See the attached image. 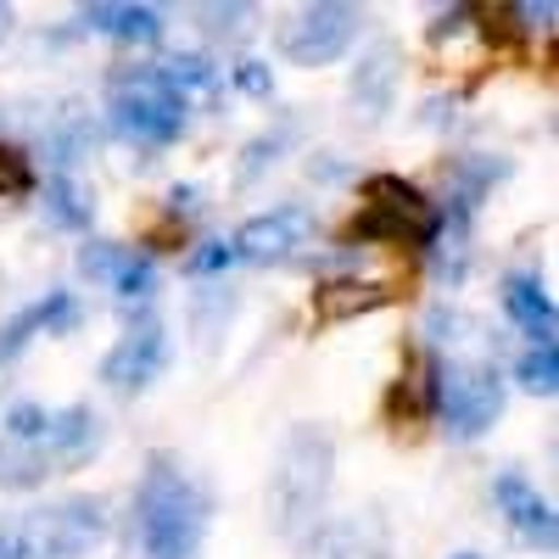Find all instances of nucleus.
<instances>
[{"label": "nucleus", "instance_id": "nucleus-17", "mask_svg": "<svg viewBox=\"0 0 559 559\" xmlns=\"http://www.w3.org/2000/svg\"><path fill=\"white\" fill-rule=\"evenodd\" d=\"M392 84H397V51L392 45H376V51L353 68V107L364 118H381L392 107Z\"/></svg>", "mask_w": 559, "mask_h": 559}, {"label": "nucleus", "instance_id": "nucleus-19", "mask_svg": "<svg viewBox=\"0 0 559 559\" xmlns=\"http://www.w3.org/2000/svg\"><path fill=\"white\" fill-rule=\"evenodd\" d=\"M157 73L179 90L185 102H191V96H213V90H218V68L207 57H168V62H157Z\"/></svg>", "mask_w": 559, "mask_h": 559}, {"label": "nucleus", "instance_id": "nucleus-5", "mask_svg": "<svg viewBox=\"0 0 559 559\" xmlns=\"http://www.w3.org/2000/svg\"><path fill=\"white\" fill-rule=\"evenodd\" d=\"M426 397L453 442H476L503 414V381L492 364H464V358L426 364Z\"/></svg>", "mask_w": 559, "mask_h": 559}, {"label": "nucleus", "instance_id": "nucleus-2", "mask_svg": "<svg viewBox=\"0 0 559 559\" xmlns=\"http://www.w3.org/2000/svg\"><path fill=\"white\" fill-rule=\"evenodd\" d=\"M331 481H336L331 431L324 426H292L286 442H280V453H274V471H269V521H274V532L302 543L324 515Z\"/></svg>", "mask_w": 559, "mask_h": 559}, {"label": "nucleus", "instance_id": "nucleus-21", "mask_svg": "<svg viewBox=\"0 0 559 559\" xmlns=\"http://www.w3.org/2000/svg\"><path fill=\"white\" fill-rule=\"evenodd\" d=\"M313 559H381V548L364 543V526L347 521V526H331L313 537Z\"/></svg>", "mask_w": 559, "mask_h": 559}, {"label": "nucleus", "instance_id": "nucleus-14", "mask_svg": "<svg viewBox=\"0 0 559 559\" xmlns=\"http://www.w3.org/2000/svg\"><path fill=\"white\" fill-rule=\"evenodd\" d=\"M397 292L386 286V280H324V286H313V324H347V319H364L386 308Z\"/></svg>", "mask_w": 559, "mask_h": 559}, {"label": "nucleus", "instance_id": "nucleus-8", "mask_svg": "<svg viewBox=\"0 0 559 559\" xmlns=\"http://www.w3.org/2000/svg\"><path fill=\"white\" fill-rule=\"evenodd\" d=\"M168 364V331L157 313H140L129 331L118 336V347L102 358V381L112 392H146Z\"/></svg>", "mask_w": 559, "mask_h": 559}, {"label": "nucleus", "instance_id": "nucleus-7", "mask_svg": "<svg viewBox=\"0 0 559 559\" xmlns=\"http://www.w3.org/2000/svg\"><path fill=\"white\" fill-rule=\"evenodd\" d=\"M353 39H358V12L342 7V0H319V7H302L280 28V57L292 68H331L347 57Z\"/></svg>", "mask_w": 559, "mask_h": 559}, {"label": "nucleus", "instance_id": "nucleus-4", "mask_svg": "<svg viewBox=\"0 0 559 559\" xmlns=\"http://www.w3.org/2000/svg\"><path fill=\"white\" fill-rule=\"evenodd\" d=\"M107 537V503L102 498H62L34 515L0 526V559H84Z\"/></svg>", "mask_w": 559, "mask_h": 559}, {"label": "nucleus", "instance_id": "nucleus-10", "mask_svg": "<svg viewBox=\"0 0 559 559\" xmlns=\"http://www.w3.org/2000/svg\"><path fill=\"white\" fill-rule=\"evenodd\" d=\"M79 269L90 280H102V286H112L123 302H146L152 286H157V263L146 252H134V247H112V241H90L79 252Z\"/></svg>", "mask_w": 559, "mask_h": 559}, {"label": "nucleus", "instance_id": "nucleus-24", "mask_svg": "<svg viewBox=\"0 0 559 559\" xmlns=\"http://www.w3.org/2000/svg\"><path fill=\"white\" fill-rule=\"evenodd\" d=\"M274 152H280V134H263V140H252L247 146V163H241V185H252L269 163H274Z\"/></svg>", "mask_w": 559, "mask_h": 559}, {"label": "nucleus", "instance_id": "nucleus-13", "mask_svg": "<svg viewBox=\"0 0 559 559\" xmlns=\"http://www.w3.org/2000/svg\"><path fill=\"white\" fill-rule=\"evenodd\" d=\"M79 28L118 39V45H157L163 12L157 7H129V0H90V7H79Z\"/></svg>", "mask_w": 559, "mask_h": 559}, {"label": "nucleus", "instance_id": "nucleus-15", "mask_svg": "<svg viewBox=\"0 0 559 559\" xmlns=\"http://www.w3.org/2000/svg\"><path fill=\"white\" fill-rule=\"evenodd\" d=\"M503 313L532 336V347L537 342H554V297H548V286H543L532 269H509L503 274Z\"/></svg>", "mask_w": 559, "mask_h": 559}, {"label": "nucleus", "instance_id": "nucleus-3", "mask_svg": "<svg viewBox=\"0 0 559 559\" xmlns=\"http://www.w3.org/2000/svg\"><path fill=\"white\" fill-rule=\"evenodd\" d=\"M102 448V414L68 403V408H45V426L28 442H7L0 453V481L7 487H39L45 476H62L79 471V464Z\"/></svg>", "mask_w": 559, "mask_h": 559}, {"label": "nucleus", "instance_id": "nucleus-20", "mask_svg": "<svg viewBox=\"0 0 559 559\" xmlns=\"http://www.w3.org/2000/svg\"><path fill=\"white\" fill-rule=\"evenodd\" d=\"M515 381H521L526 392H537V397H554V392H559V347H554V342L526 347L521 364H515Z\"/></svg>", "mask_w": 559, "mask_h": 559}, {"label": "nucleus", "instance_id": "nucleus-16", "mask_svg": "<svg viewBox=\"0 0 559 559\" xmlns=\"http://www.w3.org/2000/svg\"><path fill=\"white\" fill-rule=\"evenodd\" d=\"M364 207H376V213H386V218L419 229V241H426L431 207H426V197H419V185H408V179H397V174H369V179H364Z\"/></svg>", "mask_w": 559, "mask_h": 559}, {"label": "nucleus", "instance_id": "nucleus-25", "mask_svg": "<svg viewBox=\"0 0 559 559\" xmlns=\"http://www.w3.org/2000/svg\"><path fill=\"white\" fill-rule=\"evenodd\" d=\"M236 84L247 90V96H269V90H274V79H269L263 62H236Z\"/></svg>", "mask_w": 559, "mask_h": 559}, {"label": "nucleus", "instance_id": "nucleus-12", "mask_svg": "<svg viewBox=\"0 0 559 559\" xmlns=\"http://www.w3.org/2000/svg\"><path fill=\"white\" fill-rule=\"evenodd\" d=\"M73 319H79L73 292H51V297L28 302L23 313H12L7 324H0V364H12L34 336H62V331H73Z\"/></svg>", "mask_w": 559, "mask_h": 559}, {"label": "nucleus", "instance_id": "nucleus-27", "mask_svg": "<svg viewBox=\"0 0 559 559\" xmlns=\"http://www.w3.org/2000/svg\"><path fill=\"white\" fill-rule=\"evenodd\" d=\"M453 559H481V554H453Z\"/></svg>", "mask_w": 559, "mask_h": 559}, {"label": "nucleus", "instance_id": "nucleus-18", "mask_svg": "<svg viewBox=\"0 0 559 559\" xmlns=\"http://www.w3.org/2000/svg\"><path fill=\"white\" fill-rule=\"evenodd\" d=\"M39 207H45V218H51L57 229H84L90 213H96V202H90L68 174H57L51 185H45V202H39Z\"/></svg>", "mask_w": 559, "mask_h": 559}, {"label": "nucleus", "instance_id": "nucleus-22", "mask_svg": "<svg viewBox=\"0 0 559 559\" xmlns=\"http://www.w3.org/2000/svg\"><path fill=\"white\" fill-rule=\"evenodd\" d=\"M28 191H34L28 152H17V146H0V197H28Z\"/></svg>", "mask_w": 559, "mask_h": 559}, {"label": "nucleus", "instance_id": "nucleus-6", "mask_svg": "<svg viewBox=\"0 0 559 559\" xmlns=\"http://www.w3.org/2000/svg\"><path fill=\"white\" fill-rule=\"evenodd\" d=\"M185 102L179 90L157 73V68H129L112 79V96H107V112H112V129L134 146H168V140L185 134Z\"/></svg>", "mask_w": 559, "mask_h": 559}, {"label": "nucleus", "instance_id": "nucleus-11", "mask_svg": "<svg viewBox=\"0 0 559 559\" xmlns=\"http://www.w3.org/2000/svg\"><path fill=\"white\" fill-rule=\"evenodd\" d=\"M492 498H498V509H503V515H509V526H515L532 548H554V537H559V526H554V509H548V498L526 481V476H515V471H509V476H498L492 481Z\"/></svg>", "mask_w": 559, "mask_h": 559}, {"label": "nucleus", "instance_id": "nucleus-9", "mask_svg": "<svg viewBox=\"0 0 559 559\" xmlns=\"http://www.w3.org/2000/svg\"><path fill=\"white\" fill-rule=\"evenodd\" d=\"M308 236H313L308 207H269V213L247 218L236 236H229V247H236V258H247V263H280L297 247H308Z\"/></svg>", "mask_w": 559, "mask_h": 559}, {"label": "nucleus", "instance_id": "nucleus-26", "mask_svg": "<svg viewBox=\"0 0 559 559\" xmlns=\"http://www.w3.org/2000/svg\"><path fill=\"white\" fill-rule=\"evenodd\" d=\"M7 17H12V12H7V7H0V28H7Z\"/></svg>", "mask_w": 559, "mask_h": 559}, {"label": "nucleus", "instance_id": "nucleus-23", "mask_svg": "<svg viewBox=\"0 0 559 559\" xmlns=\"http://www.w3.org/2000/svg\"><path fill=\"white\" fill-rule=\"evenodd\" d=\"M229 263H241L236 258V247L229 241H202L191 258H185V274H197V280H213V274H224Z\"/></svg>", "mask_w": 559, "mask_h": 559}, {"label": "nucleus", "instance_id": "nucleus-1", "mask_svg": "<svg viewBox=\"0 0 559 559\" xmlns=\"http://www.w3.org/2000/svg\"><path fill=\"white\" fill-rule=\"evenodd\" d=\"M207 532V492L174 453H152L134 487V543L140 559H197Z\"/></svg>", "mask_w": 559, "mask_h": 559}]
</instances>
